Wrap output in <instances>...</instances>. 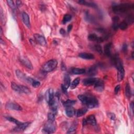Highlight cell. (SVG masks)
<instances>
[{
    "instance_id": "cell-1",
    "label": "cell",
    "mask_w": 134,
    "mask_h": 134,
    "mask_svg": "<svg viewBox=\"0 0 134 134\" xmlns=\"http://www.w3.org/2000/svg\"><path fill=\"white\" fill-rule=\"evenodd\" d=\"M78 98L82 103L90 108L97 107L98 105V99L93 97L86 96L84 95H78Z\"/></svg>"
},
{
    "instance_id": "cell-2",
    "label": "cell",
    "mask_w": 134,
    "mask_h": 134,
    "mask_svg": "<svg viewBox=\"0 0 134 134\" xmlns=\"http://www.w3.org/2000/svg\"><path fill=\"white\" fill-rule=\"evenodd\" d=\"M133 9L134 4H130V3H123V4L115 5L113 6V12L117 14L124 13Z\"/></svg>"
},
{
    "instance_id": "cell-3",
    "label": "cell",
    "mask_w": 134,
    "mask_h": 134,
    "mask_svg": "<svg viewBox=\"0 0 134 134\" xmlns=\"http://www.w3.org/2000/svg\"><path fill=\"white\" fill-rule=\"evenodd\" d=\"M58 64V62L56 60H50L45 64L43 66V70L45 72H50L54 70L56 68Z\"/></svg>"
},
{
    "instance_id": "cell-4",
    "label": "cell",
    "mask_w": 134,
    "mask_h": 134,
    "mask_svg": "<svg viewBox=\"0 0 134 134\" xmlns=\"http://www.w3.org/2000/svg\"><path fill=\"white\" fill-rule=\"evenodd\" d=\"M56 125L54 124V122L48 121L46 124L45 126L43 129V131L46 133H54L56 131Z\"/></svg>"
},
{
    "instance_id": "cell-5",
    "label": "cell",
    "mask_w": 134,
    "mask_h": 134,
    "mask_svg": "<svg viewBox=\"0 0 134 134\" xmlns=\"http://www.w3.org/2000/svg\"><path fill=\"white\" fill-rule=\"evenodd\" d=\"M71 84L70 77L68 74H65L64 77V83L62 85L61 88L64 94H67V90Z\"/></svg>"
},
{
    "instance_id": "cell-6",
    "label": "cell",
    "mask_w": 134,
    "mask_h": 134,
    "mask_svg": "<svg viewBox=\"0 0 134 134\" xmlns=\"http://www.w3.org/2000/svg\"><path fill=\"white\" fill-rule=\"evenodd\" d=\"M5 107L9 110H15V111H22V108L18 104L13 102H8L6 104Z\"/></svg>"
},
{
    "instance_id": "cell-7",
    "label": "cell",
    "mask_w": 134,
    "mask_h": 134,
    "mask_svg": "<svg viewBox=\"0 0 134 134\" xmlns=\"http://www.w3.org/2000/svg\"><path fill=\"white\" fill-rule=\"evenodd\" d=\"M34 38H35V40L36 42L39 44L41 46H45L46 45L47 42H46V40L45 38V37L42 35H39L38 34H36L34 35Z\"/></svg>"
},
{
    "instance_id": "cell-8",
    "label": "cell",
    "mask_w": 134,
    "mask_h": 134,
    "mask_svg": "<svg viewBox=\"0 0 134 134\" xmlns=\"http://www.w3.org/2000/svg\"><path fill=\"white\" fill-rule=\"evenodd\" d=\"M30 122H27L26 123H22L21 124L18 125V126L13 129V131L14 132H23L25 130L28 126L30 125Z\"/></svg>"
},
{
    "instance_id": "cell-9",
    "label": "cell",
    "mask_w": 134,
    "mask_h": 134,
    "mask_svg": "<svg viewBox=\"0 0 134 134\" xmlns=\"http://www.w3.org/2000/svg\"><path fill=\"white\" fill-rule=\"evenodd\" d=\"M19 60L24 66L26 67L27 68L29 69H33V65L31 63V62L27 59L25 57H21L20 58Z\"/></svg>"
},
{
    "instance_id": "cell-10",
    "label": "cell",
    "mask_w": 134,
    "mask_h": 134,
    "mask_svg": "<svg viewBox=\"0 0 134 134\" xmlns=\"http://www.w3.org/2000/svg\"><path fill=\"white\" fill-rule=\"evenodd\" d=\"M98 80V78H91L88 79H85L83 81V84L84 85L87 87H90L91 85H94Z\"/></svg>"
},
{
    "instance_id": "cell-11",
    "label": "cell",
    "mask_w": 134,
    "mask_h": 134,
    "mask_svg": "<svg viewBox=\"0 0 134 134\" xmlns=\"http://www.w3.org/2000/svg\"><path fill=\"white\" fill-rule=\"evenodd\" d=\"M94 85V88L98 92H102L103 91L104 88V82L102 80L98 79V81L96 82Z\"/></svg>"
},
{
    "instance_id": "cell-12",
    "label": "cell",
    "mask_w": 134,
    "mask_h": 134,
    "mask_svg": "<svg viewBox=\"0 0 134 134\" xmlns=\"http://www.w3.org/2000/svg\"><path fill=\"white\" fill-rule=\"evenodd\" d=\"M88 39L91 41H93V42H97L98 43H102L104 42V39L103 37H98V35L94 34H90L88 36Z\"/></svg>"
},
{
    "instance_id": "cell-13",
    "label": "cell",
    "mask_w": 134,
    "mask_h": 134,
    "mask_svg": "<svg viewBox=\"0 0 134 134\" xmlns=\"http://www.w3.org/2000/svg\"><path fill=\"white\" fill-rule=\"evenodd\" d=\"M45 98H46V100L48 102V103L54 98V91L52 89H50L48 90L45 94Z\"/></svg>"
},
{
    "instance_id": "cell-14",
    "label": "cell",
    "mask_w": 134,
    "mask_h": 134,
    "mask_svg": "<svg viewBox=\"0 0 134 134\" xmlns=\"http://www.w3.org/2000/svg\"><path fill=\"white\" fill-rule=\"evenodd\" d=\"M86 121H87V124H90L93 126H97V120L95 117V116L93 115H89L86 118Z\"/></svg>"
},
{
    "instance_id": "cell-15",
    "label": "cell",
    "mask_w": 134,
    "mask_h": 134,
    "mask_svg": "<svg viewBox=\"0 0 134 134\" xmlns=\"http://www.w3.org/2000/svg\"><path fill=\"white\" fill-rule=\"evenodd\" d=\"M79 56L85 60H93L95 58L94 55L90 53H81Z\"/></svg>"
},
{
    "instance_id": "cell-16",
    "label": "cell",
    "mask_w": 134,
    "mask_h": 134,
    "mask_svg": "<svg viewBox=\"0 0 134 134\" xmlns=\"http://www.w3.org/2000/svg\"><path fill=\"white\" fill-rule=\"evenodd\" d=\"M22 19L24 23V24L28 27H30V20L28 15L25 12H23L22 13Z\"/></svg>"
},
{
    "instance_id": "cell-17",
    "label": "cell",
    "mask_w": 134,
    "mask_h": 134,
    "mask_svg": "<svg viewBox=\"0 0 134 134\" xmlns=\"http://www.w3.org/2000/svg\"><path fill=\"white\" fill-rule=\"evenodd\" d=\"M88 74L89 76H94L98 73V67L97 66H93L89 69Z\"/></svg>"
},
{
    "instance_id": "cell-18",
    "label": "cell",
    "mask_w": 134,
    "mask_h": 134,
    "mask_svg": "<svg viewBox=\"0 0 134 134\" xmlns=\"http://www.w3.org/2000/svg\"><path fill=\"white\" fill-rule=\"evenodd\" d=\"M49 105L51 109L52 110L53 112L54 113H56L57 111V108H58V103L57 101H56V99L54 98L53 100H51L49 103Z\"/></svg>"
},
{
    "instance_id": "cell-19",
    "label": "cell",
    "mask_w": 134,
    "mask_h": 134,
    "mask_svg": "<svg viewBox=\"0 0 134 134\" xmlns=\"http://www.w3.org/2000/svg\"><path fill=\"white\" fill-rule=\"evenodd\" d=\"M118 73H117V80L118 82L121 81L123 80L125 76V70L124 67L117 69Z\"/></svg>"
},
{
    "instance_id": "cell-20",
    "label": "cell",
    "mask_w": 134,
    "mask_h": 134,
    "mask_svg": "<svg viewBox=\"0 0 134 134\" xmlns=\"http://www.w3.org/2000/svg\"><path fill=\"white\" fill-rule=\"evenodd\" d=\"M78 3L81 5L91 7V8H97V4H95V3L93 2L85 1H84V0H81V1H79Z\"/></svg>"
},
{
    "instance_id": "cell-21",
    "label": "cell",
    "mask_w": 134,
    "mask_h": 134,
    "mask_svg": "<svg viewBox=\"0 0 134 134\" xmlns=\"http://www.w3.org/2000/svg\"><path fill=\"white\" fill-rule=\"evenodd\" d=\"M112 43H108L105 45L104 46V53L106 56L109 57L111 55V48H112Z\"/></svg>"
},
{
    "instance_id": "cell-22",
    "label": "cell",
    "mask_w": 134,
    "mask_h": 134,
    "mask_svg": "<svg viewBox=\"0 0 134 134\" xmlns=\"http://www.w3.org/2000/svg\"><path fill=\"white\" fill-rule=\"evenodd\" d=\"M16 76L18 77V78L20 80L27 82V79L28 77H26V75L24 74L22 72H21L19 70H16Z\"/></svg>"
},
{
    "instance_id": "cell-23",
    "label": "cell",
    "mask_w": 134,
    "mask_h": 134,
    "mask_svg": "<svg viewBox=\"0 0 134 134\" xmlns=\"http://www.w3.org/2000/svg\"><path fill=\"white\" fill-rule=\"evenodd\" d=\"M66 115H67V116L69 117H73V115L75 114V111H74V109L72 107V106H71V107H66Z\"/></svg>"
},
{
    "instance_id": "cell-24",
    "label": "cell",
    "mask_w": 134,
    "mask_h": 134,
    "mask_svg": "<svg viewBox=\"0 0 134 134\" xmlns=\"http://www.w3.org/2000/svg\"><path fill=\"white\" fill-rule=\"evenodd\" d=\"M72 72L74 74H82L85 72V70L84 69H79V68H73L72 70Z\"/></svg>"
},
{
    "instance_id": "cell-25",
    "label": "cell",
    "mask_w": 134,
    "mask_h": 134,
    "mask_svg": "<svg viewBox=\"0 0 134 134\" xmlns=\"http://www.w3.org/2000/svg\"><path fill=\"white\" fill-rule=\"evenodd\" d=\"M75 103H76V101L75 100H71V99H67V101H64L63 102V105L65 106V107H71L72 105H73Z\"/></svg>"
},
{
    "instance_id": "cell-26",
    "label": "cell",
    "mask_w": 134,
    "mask_h": 134,
    "mask_svg": "<svg viewBox=\"0 0 134 134\" xmlns=\"http://www.w3.org/2000/svg\"><path fill=\"white\" fill-rule=\"evenodd\" d=\"M125 95H126V97L128 98H131V96H132L131 89H130V87L128 83H127L125 86Z\"/></svg>"
},
{
    "instance_id": "cell-27",
    "label": "cell",
    "mask_w": 134,
    "mask_h": 134,
    "mask_svg": "<svg viewBox=\"0 0 134 134\" xmlns=\"http://www.w3.org/2000/svg\"><path fill=\"white\" fill-rule=\"evenodd\" d=\"M88 112V109L87 108H81L78 109L77 112H75V114H76L77 117H81L83 116L85 113Z\"/></svg>"
},
{
    "instance_id": "cell-28",
    "label": "cell",
    "mask_w": 134,
    "mask_h": 134,
    "mask_svg": "<svg viewBox=\"0 0 134 134\" xmlns=\"http://www.w3.org/2000/svg\"><path fill=\"white\" fill-rule=\"evenodd\" d=\"M80 79L79 78H77L72 81V82L70 84V88L71 89H74L75 88H76L78 84L80 83Z\"/></svg>"
},
{
    "instance_id": "cell-29",
    "label": "cell",
    "mask_w": 134,
    "mask_h": 134,
    "mask_svg": "<svg viewBox=\"0 0 134 134\" xmlns=\"http://www.w3.org/2000/svg\"><path fill=\"white\" fill-rule=\"evenodd\" d=\"M5 118L8 120V121L11 122L12 123H13L15 124L16 125H20L22 123H21L20 122H19V121H18V120H17L16 119L14 118V117H11V116H7V117H5Z\"/></svg>"
},
{
    "instance_id": "cell-30",
    "label": "cell",
    "mask_w": 134,
    "mask_h": 134,
    "mask_svg": "<svg viewBox=\"0 0 134 134\" xmlns=\"http://www.w3.org/2000/svg\"><path fill=\"white\" fill-rule=\"evenodd\" d=\"M77 126H78V123L77 122H74L70 126V127L69 128L68 131L67 132V133L69 134V133H73L74 131L76 130L77 128Z\"/></svg>"
},
{
    "instance_id": "cell-31",
    "label": "cell",
    "mask_w": 134,
    "mask_h": 134,
    "mask_svg": "<svg viewBox=\"0 0 134 134\" xmlns=\"http://www.w3.org/2000/svg\"><path fill=\"white\" fill-rule=\"evenodd\" d=\"M19 87H20V92H21V93H23L27 94H28L30 93V90H29V89L28 87H25V86H24V85H19Z\"/></svg>"
},
{
    "instance_id": "cell-32",
    "label": "cell",
    "mask_w": 134,
    "mask_h": 134,
    "mask_svg": "<svg viewBox=\"0 0 134 134\" xmlns=\"http://www.w3.org/2000/svg\"><path fill=\"white\" fill-rule=\"evenodd\" d=\"M11 88L13 90H14L16 92L21 93L20 92V89L19 87V85H18L14 82H12L11 83Z\"/></svg>"
},
{
    "instance_id": "cell-33",
    "label": "cell",
    "mask_w": 134,
    "mask_h": 134,
    "mask_svg": "<svg viewBox=\"0 0 134 134\" xmlns=\"http://www.w3.org/2000/svg\"><path fill=\"white\" fill-rule=\"evenodd\" d=\"M72 18V16L70 14H66L64 17H63V24H66L67 23L69 22Z\"/></svg>"
},
{
    "instance_id": "cell-34",
    "label": "cell",
    "mask_w": 134,
    "mask_h": 134,
    "mask_svg": "<svg viewBox=\"0 0 134 134\" xmlns=\"http://www.w3.org/2000/svg\"><path fill=\"white\" fill-rule=\"evenodd\" d=\"M128 27V24L126 22H123L119 24V28L121 30H124L127 28Z\"/></svg>"
},
{
    "instance_id": "cell-35",
    "label": "cell",
    "mask_w": 134,
    "mask_h": 134,
    "mask_svg": "<svg viewBox=\"0 0 134 134\" xmlns=\"http://www.w3.org/2000/svg\"><path fill=\"white\" fill-rule=\"evenodd\" d=\"M55 115L54 113H49L48 114V121L54 122Z\"/></svg>"
},
{
    "instance_id": "cell-36",
    "label": "cell",
    "mask_w": 134,
    "mask_h": 134,
    "mask_svg": "<svg viewBox=\"0 0 134 134\" xmlns=\"http://www.w3.org/2000/svg\"><path fill=\"white\" fill-rule=\"evenodd\" d=\"M94 49L95 50L98 52L99 54H102L103 53V50L101 46L99 45H94Z\"/></svg>"
},
{
    "instance_id": "cell-37",
    "label": "cell",
    "mask_w": 134,
    "mask_h": 134,
    "mask_svg": "<svg viewBox=\"0 0 134 134\" xmlns=\"http://www.w3.org/2000/svg\"><path fill=\"white\" fill-rule=\"evenodd\" d=\"M7 3H8V5L12 9L14 10L16 9V4H14V2L13 1H10V0H9V1H7Z\"/></svg>"
},
{
    "instance_id": "cell-38",
    "label": "cell",
    "mask_w": 134,
    "mask_h": 134,
    "mask_svg": "<svg viewBox=\"0 0 134 134\" xmlns=\"http://www.w3.org/2000/svg\"><path fill=\"white\" fill-rule=\"evenodd\" d=\"M127 24H132L134 22V16L132 15H129L127 16V21L126 22Z\"/></svg>"
},
{
    "instance_id": "cell-39",
    "label": "cell",
    "mask_w": 134,
    "mask_h": 134,
    "mask_svg": "<svg viewBox=\"0 0 134 134\" xmlns=\"http://www.w3.org/2000/svg\"><path fill=\"white\" fill-rule=\"evenodd\" d=\"M32 84V85L33 86V87H34V88H38V87H39V86H40V82L34 79V80L33 81L32 83V84Z\"/></svg>"
},
{
    "instance_id": "cell-40",
    "label": "cell",
    "mask_w": 134,
    "mask_h": 134,
    "mask_svg": "<svg viewBox=\"0 0 134 134\" xmlns=\"http://www.w3.org/2000/svg\"><path fill=\"white\" fill-rule=\"evenodd\" d=\"M119 28V24L118 22H114L113 24V28L115 30H117Z\"/></svg>"
},
{
    "instance_id": "cell-41",
    "label": "cell",
    "mask_w": 134,
    "mask_h": 134,
    "mask_svg": "<svg viewBox=\"0 0 134 134\" xmlns=\"http://www.w3.org/2000/svg\"><path fill=\"white\" fill-rule=\"evenodd\" d=\"M108 117L112 120H114L115 119V115L114 114H113V113H108Z\"/></svg>"
},
{
    "instance_id": "cell-42",
    "label": "cell",
    "mask_w": 134,
    "mask_h": 134,
    "mask_svg": "<svg viewBox=\"0 0 134 134\" xmlns=\"http://www.w3.org/2000/svg\"><path fill=\"white\" fill-rule=\"evenodd\" d=\"M120 89H121V86L119 85H117L116 86V87L115 88V90H114V92L116 94H117L119 92Z\"/></svg>"
},
{
    "instance_id": "cell-43",
    "label": "cell",
    "mask_w": 134,
    "mask_h": 134,
    "mask_svg": "<svg viewBox=\"0 0 134 134\" xmlns=\"http://www.w3.org/2000/svg\"><path fill=\"white\" fill-rule=\"evenodd\" d=\"M134 103L132 102L130 104V106H129V108H130V111L131 112V114L133 115V113H134Z\"/></svg>"
},
{
    "instance_id": "cell-44",
    "label": "cell",
    "mask_w": 134,
    "mask_h": 134,
    "mask_svg": "<svg viewBox=\"0 0 134 134\" xmlns=\"http://www.w3.org/2000/svg\"><path fill=\"white\" fill-rule=\"evenodd\" d=\"M113 23L114 22H118L119 20V18H118V16H114V18H113Z\"/></svg>"
},
{
    "instance_id": "cell-45",
    "label": "cell",
    "mask_w": 134,
    "mask_h": 134,
    "mask_svg": "<svg viewBox=\"0 0 134 134\" xmlns=\"http://www.w3.org/2000/svg\"><path fill=\"white\" fill-rule=\"evenodd\" d=\"M122 49L124 52H126L127 50V46L126 44H124L123 47H122Z\"/></svg>"
},
{
    "instance_id": "cell-46",
    "label": "cell",
    "mask_w": 134,
    "mask_h": 134,
    "mask_svg": "<svg viewBox=\"0 0 134 134\" xmlns=\"http://www.w3.org/2000/svg\"><path fill=\"white\" fill-rule=\"evenodd\" d=\"M60 33L62 35H64L66 34V31H65V30L63 28H61L60 30Z\"/></svg>"
},
{
    "instance_id": "cell-47",
    "label": "cell",
    "mask_w": 134,
    "mask_h": 134,
    "mask_svg": "<svg viewBox=\"0 0 134 134\" xmlns=\"http://www.w3.org/2000/svg\"><path fill=\"white\" fill-rule=\"evenodd\" d=\"M72 28V25H69L68 26V32H70Z\"/></svg>"
},
{
    "instance_id": "cell-48",
    "label": "cell",
    "mask_w": 134,
    "mask_h": 134,
    "mask_svg": "<svg viewBox=\"0 0 134 134\" xmlns=\"http://www.w3.org/2000/svg\"><path fill=\"white\" fill-rule=\"evenodd\" d=\"M86 125H87V121H86V119L84 118L83 119V126H85Z\"/></svg>"
},
{
    "instance_id": "cell-49",
    "label": "cell",
    "mask_w": 134,
    "mask_h": 134,
    "mask_svg": "<svg viewBox=\"0 0 134 134\" xmlns=\"http://www.w3.org/2000/svg\"><path fill=\"white\" fill-rule=\"evenodd\" d=\"M16 6H18L19 5H20V4H21V2L20 1H16Z\"/></svg>"
},
{
    "instance_id": "cell-50",
    "label": "cell",
    "mask_w": 134,
    "mask_h": 134,
    "mask_svg": "<svg viewBox=\"0 0 134 134\" xmlns=\"http://www.w3.org/2000/svg\"><path fill=\"white\" fill-rule=\"evenodd\" d=\"M1 35L2 34V27H1Z\"/></svg>"
}]
</instances>
